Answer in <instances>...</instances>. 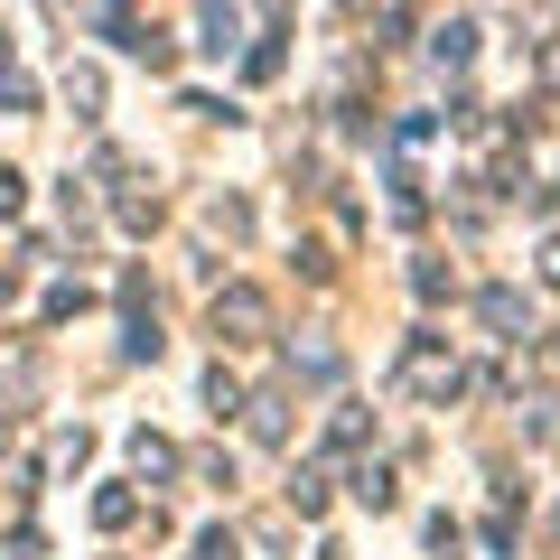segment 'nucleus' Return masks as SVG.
<instances>
[{"label": "nucleus", "instance_id": "nucleus-2", "mask_svg": "<svg viewBox=\"0 0 560 560\" xmlns=\"http://www.w3.org/2000/svg\"><path fill=\"white\" fill-rule=\"evenodd\" d=\"M261 318H271V308H261V290H243V280L215 300V337L234 327V346H243V337H261Z\"/></svg>", "mask_w": 560, "mask_h": 560}, {"label": "nucleus", "instance_id": "nucleus-1", "mask_svg": "<svg viewBox=\"0 0 560 560\" xmlns=\"http://www.w3.org/2000/svg\"><path fill=\"white\" fill-rule=\"evenodd\" d=\"M401 383H411L420 401H448V393H458V364L440 355V337H420L411 355H401Z\"/></svg>", "mask_w": 560, "mask_h": 560}, {"label": "nucleus", "instance_id": "nucleus-3", "mask_svg": "<svg viewBox=\"0 0 560 560\" xmlns=\"http://www.w3.org/2000/svg\"><path fill=\"white\" fill-rule=\"evenodd\" d=\"M197 28H206V57H224V47H234V0H206Z\"/></svg>", "mask_w": 560, "mask_h": 560}, {"label": "nucleus", "instance_id": "nucleus-4", "mask_svg": "<svg viewBox=\"0 0 560 560\" xmlns=\"http://www.w3.org/2000/svg\"><path fill=\"white\" fill-rule=\"evenodd\" d=\"M486 327H495V337H514V327H523V300H514V290H486Z\"/></svg>", "mask_w": 560, "mask_h": 560}, {"label": "nucleus", "instance_id": "nucleus-8", "mask_svg": "<svg viewBox=\"0 0 560 560\" xmlns=\"http://www.w3.org/2000/svg\"><path fill=\"white\" fill-rule=\"evenodd\" d=\"M541 290H560V243H541Z\"/></svg>", "mask_w": 560, "mask_h": 560}, {"label": "nucleus", "instance_id": "nucleus-7", "mask_svg": "<svg viewBox=\"0 0 560 560\" xmlns=\"http://www.w3.org/2000/svg\"><path fill=\"white\" fill-rule=\"evenodd\" d=\"M355 495H364V504L383 514V504H393V467H364V477H355Z\"/></svg>", "mask_w": 560, "mask_h": 560}, {"label": "nucleus", "instance_id": "nucleus-5", "mask_svg": "<svg viewBox=\"0 0 560 560\" xmlns=\"http://www.w3.org/2000/svg\"><path fill=\"white\" fill-rule=\"evenodd\" d=\"M131 458H140V477H168V467H178V458H168V440H150V430L131 440Z\"/></svg>", "mask_w": 560, "mask_h": 560}, {"label": "nucleus", "instance_id": "nucleus-6", "mask_svg": "<svg viewBox=\"0 0 560 560\" xmlns=\"http://www.w3.org/2000/svg\"><path fill=\"white\" fill-rule=\"evenodd\" d=\"M467 57H477V28H467V20L440 28V66H467Z\"/></svg>", "mask_w": 560, "mask_h": 560}]
</instances>
